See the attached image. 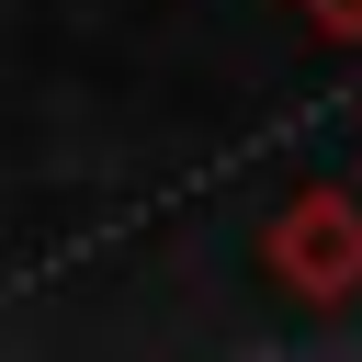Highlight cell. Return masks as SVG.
<instances>
[{
    "instance_id": "7a4b0ae2",
    "label": "cell",
    "mask_w": 362,
    "mask_h": 362,
    "mask_svg": "<svg viewBox=\"0 0 362 362\" xmlns=\"http://www.w3.org/2000/svg\"><path fill=\"white\" fill-rule=\"evenodd\" d=\"M294 11H305L328 45H362V0H294Z\"/></svg>"
},
{
    "instance_id": "6da1fadb",
    "label": "cell",
    "mask_w": 362,
    "mask_h": 362,
    "mask_svg": "<svg viewBox=\"0 0 362 362\" xmlns=\"http://www.w3.org/2000/svg\"><path fill=\"white\" fill-rule=\"evenodd\" d=\"M260 260H272V283H283V294H305V305L362 294V192L305 181V192L260 226Z\"/></svg>"
}]
</instances>
